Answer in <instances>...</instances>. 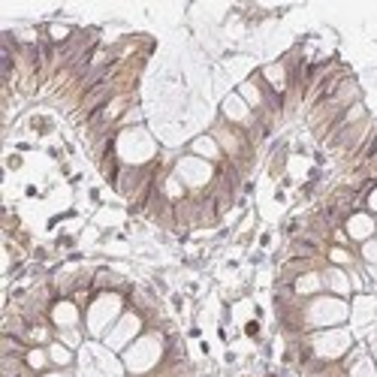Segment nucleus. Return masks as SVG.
<instances>
[{
  "label": "nucleus",
  "instance_id": "1",
  "mask_svg": "<svg viewBox=\"0 0 377 377\" xmlns=\"http://www.w3.org/2000/svg\"><path fill=\"white\" fill-rule=\"evenodd\" d=\"M347 317V305L338 299H314L308 308V323L311 326H335Z\"/></svg>",
  "mask_w": 377,
  "mask_h": 377
},
{
  "label": "nucleus",
  "instance_id": "2",
  "mask_svg": "<svg viewBox=\"0 0 377 377\" xmlns=\"http://www.w3.org/2000/svg\"><path fill=\"white\" fill-rule=\"evenodd\" d=\"M175 175L181 178V185L185 187H202L211 181V163L209 160H199V157H185L175 169Z\"/></svg>",
  "mask_w": 377,
  "mask_h": 377
},
{
  "label": "nucleus",
  "instance_id": "3",
  "mask_svg": "<svg viewBox=\"0 0 377 377\" xmlns=\"http://www.w3.org/2000/svg\"><path fill=\"white\" fill-rule=\"evenodd\" d=\"M374 230H377V224H374L371 214L356 211L347 218V238H353V242H369L374 236Z\"/></svg>",
  "mask_w": 377,
  "mask_h": 377
},
{
  "label": "nucleus",
  "instance_id": "4",
  "mask_svg": "<svg viewBox=\"0 0 377 377\" xmlns=\"http://www.w3.org/2000/svg\"><path fill=\"white\" fill-rule=\"evenodd\" d=\"M49 317H52V323L58 326V329H73L79 323V308L70 299H61V302H54Z\"/></svg>",
  "mask_w": 377,
  "mask_h": 377
},
{
  "label": "nucleus",
  "instance_id": "5",
  "mask_svg": "<svg viewBox=\"0 0 377 377\" xmlns=\"http://www.w3.org/2000/svg\"><path fill=\"white\" fill-rule=\"evenodd\" d=\"M224 115L230 118L233 124H245V127L254 121V115H250V106H248L242 97H230V100H226L224 103Z\"/></svg>",
  "mask_w": 377,
  "mask_h": 377
},
{
  "label": "nucleus",
  "instance_id": "6",
  "mask_svg": "<svg viewBox=\"0 0 377 377\" xmlns=\"http://www.w3.org/2000/svg\"><path fill=\"white\" fill-rule=\"evenodd\" d=\"M323 290V278H320V272H302L299 278L293 284V293L296 296H311V293H320Z\"/></svg>",
  "mask_w": 377,
  "mask_h": 377
},
{
  "label": "nucleus",
  "instance_id": "7",
  "mask_svg": "<svg viewBox=\"0 0 377 377\" xmlns=\"http://www.w3.org/2000/svg\"><path fill=\"white\" fill-rule=\"evenodd\" d=\"M190 151H193V157L218 160L221 157V145H218V139H214V136H202V139H197V142L190 145Z\"/></svg>",
  "mask_w": 377,
  "mask_h": 377
},
{
  "label": "nucleus",
  "instance_id": "8",
  "mask_svg": "<svg viewBox=\"0 0 377 377\" xmlns=\"http://www.w3.org/2000/svg\"><path fill=\"white\" fill-rule=\"evenodd\" d=\"M323 284H326V287L332 290V293H338V296H347V293H350L347 275H344V272H341V269H335V266L323 272Z\"/></svg>",
  "mask_w": 377,
  "mask_h": 377
},
{
  "label": "nucleus",
  "instance_id": "9",
  "mask_svg": "<svg viewBox=\"0 0 377 377\" xmlns=\"http://www.w3.org/2000/svg\"><path fill=\"white\" fill-rule=\"evenodd\" d=\"M49 359L64 369V365H70V362H73V353L66 350V347H61V344H49Z\"/></svg>",
  "mask_w": 377,
  "mask_h": 377
},
{
  "label": "nucleus",
  "instance_id": "10",
  "mask_svg": "<svg viewBox=\"0 0 377 377\" xmlns=\"http://www.w3.org/2000/svg\"><path fill=\"white\" fill-rule=\"evenodd\" d=\"M262 76H266V82H269V85H275L278 91H284V66H281V64L266 66V73H262Z\"/></svg>",
  "mask_w": 377,
  "mask_h": 377
},
{
  "label": "nucleus",
  "instance_id": "11",
  "mask_svg": "<svg viewBox=\"0 0 377 377\" xmlns=\"http://www.w3.org/2000/svg\"><path fill=\"white\" fill-rule=\"evenodd\" d=\"M45 362H49V350H30L28 353V365H30L33 371H42Z\"/></svg>",
  "mask_w": 377,
  "mask_h": 377
},
{
  "label": "nucleus",
  "instance_id": "12",
  "mask_svg": "<svg viewBox=\"0 0 377 377\" xmlns=\"http://www.w3.org/2000/svg\"><path fill=\"white\" fill-rule=\"evenodd\" d=\"M350 377H377V371H374V365H371L369 359H359V362L350 369Z\"/></svg>",
  "mask_w": 377,
  "mask_h": 377
},
{
  "label": "nucleus",
  "instance_id": "13",
  "mask_svg": "<svg viewBox=\"0 0 377 377\" xmlns=\"http://www.w3.org/2000/svg\"><path fill=\"white\" fill-rule=\"evenodd\" d=\"M362 257L371 262V266H377V238H369V242L362 245Z\"/></svg>",
  "mask_w": 377,
  "mask_h": 377
},
{
  "label": "nucleus",
  "instance_id": "14",
  "mask_svg": "<svg viewBox=\"0 0 377 377\" xmlns=\"http://www.w3.org/2000/svg\"><path fill=\"white\" fill-rule=\"evenodd\" d=\"M329 260H332V262H350V254H347V250H341V248H332V250H329Z\"/></svg>",
  "mask_w": 377,
  "mask_h": 377
},
{
  "label": "nucleus",
  "instance_id": "15",
  "mask_svg": "<svg viewBox=\"0 0 377 377\" xmlns=\"http://www.w3.org/2000/svg\"><path fill=\"white\" fill-rule=\"evenodd\" d=\"M369 205H371V209L377 211V190H374V193H371V197H369Z\"/></svg>",
  "mask_w": 377,
  "mask_h": 377
},
{
  "label": "nucleus",
  "instance_id": "16",
  "mask_svg": "<svg viewBox=\"0 0 377 377\" xmlns=\"http://www.w3.org/2000/svg\"><path fill=\"white\" fill-rule=\"evenodd\" d=\"M49 377H64V374H49Z\"/></svg>",
  "mask_w": 377,
  "mask_h": 377
}]
</instances>
